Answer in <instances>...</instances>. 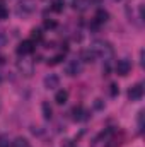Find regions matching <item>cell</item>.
Listing matches in <instances>:
<instances>
[{
	"label": "cell",
	"instance_id": "cell-4",
	"mask_svg": "<svg viewBox=\"0 0 145 147\" xmlns=\"http://www.w3.org/2000/svg\"><path fill=\"white\" fill-rule=\"evenodd\" d=\"M82 62L80 60H70V62H67V65H65V74L67 75H70V77H75V75H80L82 74Z\"/></svg>",
	"mask_w": 145,
	"mask_h": 147
},
{
	"label": "cell",
	"instance_id": "cell-22",
	"mask_svg": "<svg viewBox=\"0 0 145 147\" xmlns=\"http://www.w3.org/2000/svg\"><path fill=\"white\" fill-rule=\"evenodd\" d=\"M109 87H111V89H109V92H111V96H116V94L119 92V89H118V86H116V84H111Z\"/></svg>",
	"mask_w": 145,
	"mask_h": 147
},
{
	"label": "cell",
	"instance_id": "cell-1",
	"mask_svg": "<svg viewBox=\"0 0 145 147\" xmlns=\"http://www.w3.org/2000/svg\"><path fill=\"white\" fill-rule=\"evenodd\" d=\"M89 50H92V51L96 53V57H101V58H104V60H109V58L113 57V46H111V43L104 41V39H96V41H92Z\"/></svg>",
	"mask_w": 145,
	"mask_h": 147
},
{
	"label": "cell",
	"instance_id": "cell-16",
	"mask_svg": "<svg viewBox=\"0 0 145 147\" xmlns=\"http://www.w3.org/2000/svg\"><path fill=\"white\" fill-rule=\"evenodd\" d=\"M9 17V9L3 5V0H0V21H5Z\"/></svg>",
	"mask_w": 145,
	"mask_h": 147
},
{
	"label": "cell",
	"instance_id": "cell-21",
	"mask_svg": "<svg viewBox=\"0 0 145 147\" xmlns=\"http://www.w3.org/2000/svg\"><path fill=\"white\" fill-rule=\"evenodd\" d=\"M44 28L46 29H53V28H56V22L55 21H44Z\"/></svg>",
	"mask_w": 145,
	"mask_h": 147
},
{
	"label": "cell",
	"instance_id": "cell-15",
	"mask_svg": "<svg viewBox=\"0 0 145 147\" xmlns=\"http://www.w3.org/2000/svg\"><path fill=\"white\" fill-rule=\"evenodd\" d=\"M12 147H31V144L28 142V139H24V137H17V139L12 142Z\"/></svg>",
	"mask_w": 145,
	"mask_h": 147
},
{
	"label": "cell",
	"instance_id": "cell-18",
	"mask_svg": "<svg viewBox=\"0 0 145 147\" xmlns=\"http://www.w3.org/2000/svg\"><path fill=\"white\" fill-rule=\"evenodd\" d=\"M63 60H65V55H63V53H60V55L53 57L51 60H48V63H50V65H58V63H62Z\"/></svg>",
	"mask_w": 145,
	"mask_h": 147
},
{
	"label": "cell",
	"instance_id": "cell-23",
	"mask_svg": "<svg viewBox=\"0 0 145 147\" xmlns=\"http://www.w3.org/2000/svg\"><path fill=\"white\" fill-rule=\"evenodd\" d=\"M103 106H104V105H103V101H101V99H96V103H94V108H96V110H101Z\"/></svg>",
	"mask_w": 145,
	"mask_h": 147
},
{
	"label": "cell",
	"instance_id": "cell-7",
	"mask_svg": "<svg viewBox=\"0 0 145 147\" xmlns=\"http://www.w3.org/2000/svg\"><path fill=\"white\" fill-rule=\"evenodd\" d=\"M142 96H144V86H142V84H135V86L130 87L128 98H130L132 101H138V99H142Z\"/></svg>",
	"mask_w": 145,
	"mask_h": 147
},
{
	"label": "cell",
	"instance_id": "cell-12",
	"mask_svg": "<svg viewBox=\"0 0 145 147\" xmlns=\"http://www.w3.org/2000/svg\"><path fill=\"white\" fill-rule=\"evenodd\" d=\"M108 21H109V12L104 10V9H99V10L96 12V22L103 24V22H108Z\"/></svg>",
	"mask_w": 145,
	"mask_h": 147
},
{
	"label": "cell",
	"instance_id": "cell-26",
	"mask_svg": "<svg viewBox=\"0 0 145 147\" xmlns=\"http://www.w3.org/2000/svg\"><path fill=\"white\" fill-rule=\"evenodd\" d=\"M3 62H5V58H3V57L0 55V63H3Z\"/></svg>",
	"mask_w": 145,
	"mask_h": 147
},
{
	"label": "cell",
	"instance_id": "cell-6",
	"mask_svg": "<svg viewBox=\"0 0 145 147\" xmlns=\"http://www.w3.org/2000/svg\"><path fill=\"white\" fill-rule=\"evenodd\" d=\"M43 84L46 89H56L60 86V77L56 74H48L44 79H43Z\"/></svg>",
	"mask_w": 145,
	"mask_h": 147
},
{
	"label": "cell",
	"instance_id": "cell-3",
	"mask_svg": "<svg viewBox=\"0 0 145 147\" xmlns=\"http://www.w3.org/2000/svg\"><path fill=\"white\" fill-rule=\"evenodd\" d=\"M17 70L22 74L24 77H31L34 74V62L33 60H26V58H21L17 62Z\"/></svg>",
	"mask_w": 145,
	"mask_h": 147
},
{
	"label": "cell",
	"instance_id": "cell-9",
	"mask_svg": "<svg viewBox=\"0 0 145 147\" xmlns=\"http://www.w3.org/2000/svg\"><path fill=\"white\" fill-rule=\"evenodd\" d=\"M72 115H73V120H75V121H84V120L89 118V116H87L89 113L84 110L82 106H75V108L72 110Z\"/></svg>",
	"mask_w": 145,
	"mask_h": 147
},
{
	"label": "cell",
	"instance_id": "cell-19",
	"mask_svg": "<svg viewBox=\"0 0 145 147\" xmlns=\"http://www.w3.org/2000/svg\"><path fill=\"white\" fill-rule=\"evenodd\" d=\"M41 39H43L41 29H33V31H31V41L34 43V41H41Z\"/></svg>",
	"mask_w": 145,
	"mask_h": 147
},
{
	"label": "cell",
	"instance_id": "cell-27",
	"mask_svg": "<svg viewBox=\"0 0 145 147\" xmlns=\"http://www.w3.org/2000/svg\"><path fill=\"white\" fill-rule=\"evenodd\" d=\"M0 80H2V77H0Z\"/></svg>",
	"mask_w": 145,
	"mask_h": 147
},
{
	"label": "cell",
	"instance_id": "cell-8",
	"mask_svg": "<svg viewBox=\"0 0 145 147\" xmlns=\"http://www.w3.org/2000/svg\"><path fill=\"white\" fill-rule=\"evenodd\" d=\"M34 51V43L33 41H29V39H26V41H22L19 46H17V53L19 55H29V53H33Z\"/></svg>",
	"mask_w": 145,
	"mask_h": 147
},
{
	"label": "cell",
	"instance_id": "cell-17",
	"mask_svg": "<svg viewBox=\"0 0 145 147\" xmlns=\"http://www.w3.org/2000/svg\"><path fill=\"white\" fill-rule=\"evenodd\" d=\"M63 7H65V3H63L62 0H55V2L51 3V10H55V12H62Z\"/></svg>",
	"mask_w": 145,
	"mask_h": 147
},
{
	"label": "cell",
	"instance_id": "cell-2",
	"mask_svg": "<svg viewBox=\"0 0 145 147\" xmlns=\"http://www.w3.org/2000/svg\"><path fill=\"white\" fill-rule=\"evenodd\" d=\"M33 12H36V0H21L17 3V9H15V14L17 16L28 17Z\"/></svg>",
	"mask_w": 145,
	"mask_h": 147
},
{
	"label": "cell",
	"instance_id": "cell-25",
	"mask_svg": "<svg viewBox=\"0 0 145 147\" xmlns=\"http://www.w3.org/2000/svg\"><path fill=\"white\" fill-rule=\"evenodd\" d=\"M63 147H72V142H70V140H65V144H63Z\"/></svg>",
	"mask_w": 145,
	"mask_h": 147
},
{
	"label": "cell",
	"instance_id": "cell-20",
	"mask_svg": "<svg viewBox=\"0 0 145 147\" xmlns=\"http://www.w3.org/2000/svg\"><path fill=\"white\" fill-rule=\"evenodd\" d=\"M0 147H12V142L7 137H0Z\"/></svg>",
	"mask_w": 145,
	"mask_h": 147
},
{
	"label": "cell",
	"instance_id": "cell-13",
	"mask_svg": "<svg viewBox=\"0 0 145 147\" xmlns=\"http://www.w3.org/2000/svg\"><path fill=\"white\" fill-rule=\"evenodd\" d=\"M96 58H97V57H96V53H94L92 50H84L82 55H80V60H84V62H87V63H92Z\"/></svg>",
	"mask_w": 145,
	"mask_h": 147
},
{
	"label": "cell",
	"instance_id": "cell-24",
	"mask_svg": "<svg viewBox=\"0 0 145 147\" xmlns=\"http://www.w3.org/2000/svg\"><path fill=\"white\" fill-rule=\"evenodd\" d=\"M5 39H7V38H5V34H3V33H0V46L5 43Z\"/></svg>",
	"mask_w": 145,
	"mask_h": 147
},
{
	"label": "cell",
	"instance_id": "cell-11",
	"mask_svg": "<svg viewBox=\"0 0 145 147\" xmlns=\"http://www.w3.org/2000/svg\"><path fill=\"white\" fill-rule=\"evenodd\" d=\"M92 2H97V0H73V9H77V10H85V9H89V5L92 3Z\"/></svg>",
	"mask_w": 145,
	"mask_h": 147
},
{
	"label": "cell",
	"instance_id": "cell-5",
	"mask_svg": "<svg viewBox=\"0 0 145 147\" xmlns=\"http://www.w3.org/2000/svg\"><path fill=\"white\" fill-rule=\"evenodd\" d=\"M130 70H132V62H130L128 58H121V60L116 62V74H118V75L125 77V75L130 74Z\"/></svg>",
	"mask_w": 145,
	"mask_h": 147
},
{
	"label": "cell",
	"instance_id": "cell-14",
	"mask_svg": "<svg viewBox=\"0 0 145 147\" xmlns=\"http://www.w3.org/2000/svg\"><path fill=\"white\" fill-rule=\"evenodd\" d=\"M41 111H43V118H44V120H51V116H53V110H51V106H50L48 101H44V103L41 105Z\"/></svg>",
	"mask_w": 145,
	"mask_h": 147
},
{
	"label": "cell",
	"instance_id": "cell-10",
	"mask_svg": "<svg viewBox=\"0 0 145 147\" xmlns=\"http://www.w3.org/2000/svg\"><path fill=\"white\" fill-rule=\"evenodd\" d=\"M55 101H56V105H65V103L68 101V92H67L65 89L56 91V94H55Z\"/></svg>",
	"mask_w": 145,
	"mask_h": 147
}]
</instances>
